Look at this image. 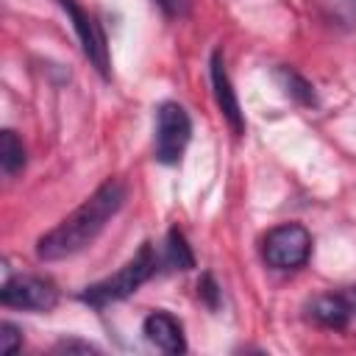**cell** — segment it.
I'll use <instances>...</instances> for the list:
<instances>
[{"label": "cell", "mask_w": 356, "mask_h": 356, "mask_svg": "<svg viewBox=\"0 0 356 356\" xmlns=\"http://www.w3.org/2000/svg\"><path fill=\"white\" fill-rule=\"evenodd\" d=\"M125 200V186L114 178L100 184L72 214H67L56 228H50L39 242H36V256L44 261H58L67 256L81 253L89 248L97 234L106 228V222L120 211Z\"/></svg>", "instance_id": "obj_1"}, {"label": "cell", "mask_w": 356, "mask_h": 356, "mask_svg": "<svg viewBox=\"0 0 356 356\" xmlns=\"http://www.w3.org/2000/svg\"><path fill=\"white\" fill-rule=\"evenodd\" d=\"M156 267H159V256H156L153 245L145 242V245L134 253V259L125 261L114 275H108V278H103V281L86 286V289L81 292V300H86V303L95 306V309L108 306V303H114V300H122V298L134 295V292L156 273Z\"/></svg>", "instance_id": "obj_2"}, {"label": "cell", "mask_w": 356, "mask_h": 356, "mask_svg": "<svg viewBox=\"0 0 356 356\" xmlns=\"http://www.w3.org/2000/svg\"><path fill=\"white\" fill-rule=\"evenodd\" d=\"M261 256L275 270H298L312 256V234L300 222L275 225L261 242Z\"/></svg>", "instance_id": "obj_3"}, {"label": "cell", "mask_w": 356, "mask_h": 356, "mask_svg": "<svg viewBox=\"0 0 356 356\" xmlns=\"http://www.w3.org/2000/svg\"><path fill=\"white\" fill-rule=\"evenodd\" d=\"M192 136V122L184 106L178 103H161L156 111V159L161 164H178Z\"/></svg>", "instance_id": "obj_4"}, {"label": "cell", "mask_w": 356, "mask_h": 356, "mask_svg": "<svg viewBox=\"0 0 356 356\" xmlns=\"http://www.w3.org/2000/svg\"><path fill=\"white\" fill-rule=\"evenodd\" d=\"M3 306L11 309H28V312H50L58 303V292L50 281L36 278V275H14L6 278L0 289Z\"/></svg>", "instance_id": "obj_5"}, {"label": "cell", "mask_w": 356, "mask_h": 356, "mask_svg": "<svg viewBox=\"0 0 356 356\" xmlns=\"http://www.w3.org/2000/svg\"><path fill=\"white\" fill-rule=\"evenodd\" d=\"M58 6L70 14L72 28H75V33L81 39V47H83L86 58L92 61V67L103 78H108V44H106V36H103L100 22H95V17L86 14L75 0H58Z\"/></svg>", "instance_id": "obj_6"}, {"label": "cell", "mask_w": 356, "mask_h": 356, "mask_svg": "<svg viewBox=\"0 0 356 356\" xmlns=\"http://www.w3.org/2000/svg\"><path fill=\"white\" fill-rule=\"evenodd\" d=\"M209 67H211L209 72H211V89H214L217 108L228 120V125L234 128V134H242L245 131V117H242L236 92L231 86V78H228V70H225V61H222V50H214L211 53V64Z\"/></svg>", "instance_id": "obj_7"}, {"label": "cell", "mask_w": 356, "mask_h": 356, "mask_svg": "<svg viewBox=\"0 0 356 356\" xmlns=\"http://www.w3.org/2000/svg\"><path fill=\"white\" fill-rule=\"evenodd\" d=\"M142 331L147 337L150 345H156L164 353H184L186 350V339H184V328L181 323L167 314V312H153L145 317Z\"/></svg>", "instance_id": "obj_8"}, {"label": "cell", "mask_w": 356, "mask_h": 356, "mask_svg": "<svg viewBox=\"0 0 356 356\" xmlns=\"http://www.w3.org/2000/svg\"><path fill=\"white\" fill-rule=\"evenodd\" d=\"M309 317L317 320L325 328H345L350 323L353 312H350L345 295L339 292V295H320V298H314L309 303Z\"/></svg>", "instance_id": "obj_9"}, {"label": "cell", "mask_w": 356, "mask_h": 356, "mask_svg": "<svg viewBox=\"0 0 356 356\" xmlns=\"http://www.w3.org/2000/svg\"><path fill=\"white\" fill-rule=\"evenodd\" d=\"M164 264L172 270H192L195 267V253L186 245V236L181 228H170L167 242H164Z\"/></svg>", "instance_id": "obj_10"}, {"label": "cell", "mask_w": 356, "mask_h": 356, "mask_svg": "<svg viewBox=\"0 0 356 356\" xmlns=\"http://www.w3.org/2000/svg\"><path fill=\"white\" fill-rule=\"evenodd\" d=\"M0 167H3V172H6L8 178L17 175V172L25 167V147H22V142L17 139L14 131H3V134H0Z\"/></svg>", "instance_id": "obj_11"}, {"label": "cell", "mask_w": 356, "mask_h": 356, "mask_svg": "<svg viewBox=\"0 0 356 356\" xmlns=\"http://www.w3.org/2000/svg\"><path fill=\"white\" fill-rule=\"evenodd\" d=\"M281 75V81H284V86H286V92L292 95V97H298L300 103H314V92H312V83L309 81H303L298 72H292V70H281L278 72Z\"/></svg>", "instance_id": "obj_12"}, {"label": "cell", "mask_w": 356, "mask_h": 356, "mask_svg": "<svg viewBox=\"0 0 356 356\" xmlns=\"http://www.w3.org/2000/svg\"><path fill=\"white\" fill-rule=\"evenodd\" d=\"M19 345H22V334H19V328L14 325V323H3L0 325V353H17L19 350Z\"/></svg>", "instance_id": "obj_13"}, {"label": "cell", "mask_w": 356, "mask_h": 356, "mask_svg": "<svg viewBox=\"0 0 356 356\" xmlns=\"http://www.w3.org/2000/svg\"><path fill=\"white\" fill-rule=\"evenodd\" d=\"M197 295H203L209 300V306H217V284L211 281V275H203V281L197 284Z\"/></svg>", "instance_id": "obj_14"}, {"label": "cell", "mask_w": 356, "mask_h": 356, "mask_svg": "<svg viewBox=\"0 0 356 356\" xmlns=\"http://www.w3.org/2000/svg\"><path fill=\"white\" fill-rule=\"evenodd\" d=\"M58 350H67V353H70V350H83V353H89V350H97V348L89 345V342H61Z\"/></svg>", "instance_id": "obj_15"}, {"label": "cell", "mask_w": 356, "mask_h": 356, "mask_svg": "<svg viewBox=\"0 0 356 356\" xmlns=\"http://www.w3.org/2000/svg\"><path fill=\"white\" fill-rule=\"evenodd\" d=\"M342 295H345V300H348V306H350V312L356 314V286H348V289H345Z\"/></svg>", "instance_id": "obj_16"}]
</instances>
